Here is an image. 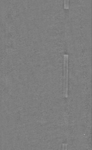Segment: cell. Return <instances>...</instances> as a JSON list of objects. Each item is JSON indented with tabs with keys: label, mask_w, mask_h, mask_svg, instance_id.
Masks as SVG:
<instances>
[{
	"label": "cell",
	"mask_w": 92,
	"mask_h": 150,
	"mask_svg": "<svg viewBox=\"0 0 92 150\" xmlns=\"http://www.w3.org/2000/svg\"><path fill=\"white\" fill-rule=\"evenodd\" d=\"M68 55L64 56V83H63V96L68 97Z\"/></svg>",
	"instance_id": "obj_1"
},
{
	"label": "cell",
	"mask_w": 92,
	"mask_h": 150,
	"mask_svg": "<svg viewBox=\"0 0 92 150\" xmlns=\"http://www.w3.org/2000/svg\"><path fill=\"white\" fill-rule=\"evenodd\" d=\"M69 0H64V8L65 9H69Z\"/></svg>",
	"instance_id": "obj_2"
},
{
	"label": "cell",
	"mask_w": 92,
	"mask_h": 150,
	"mask_svg": "<svg viewBox=\"0 0 92 150\" xmlns=\"http://www.w3.org/2000/svg\"><path fill=\"white\" fill-rule=\"evenodd\" d=\"M67 144H63V149L66 150L67 149Z\"/></svg>",
	"instance_id": "obj_3"
}]
</instances>
